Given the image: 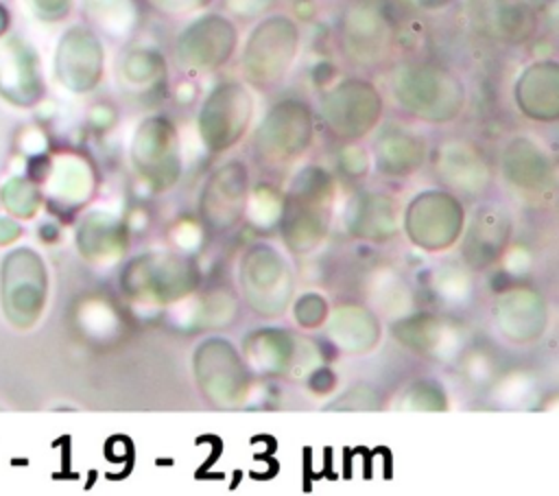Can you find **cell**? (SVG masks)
<instances>
[{"instance_id":"cell-9","label":"cell","mask_w":559,"mask_h":496,"mask_svg":"<svg viewBox=\"0 0 559 496\" xmlns=\"http://www.w3.org/2000/svg\"><path fill=\"white\" fill-rule=\"evenodd\" d=\"M205 192L221 194L218 197H203L201 212L205 221H212L216 227H229L245 210L242 201L247 194V173L238 162H231L207 181Z\"/></svg>"},{"instance_id":"cell-4","label":"cell","mask_w":559,"mask_h":496,"mask_svg":"<svg viewBox=\"0 0 559 496\" xmlns=\"http://www.w3.org/2000/svg\"><path fill=\"white\" fill-rule=\"evenodd\" d=\"M251 111L253 103L242 85L221 83L205 98L199 114V131L203 142L214 151L229 149L245 133Z\"/></svg>"},{"instance_id":"cell-5","label":"cell","mask_w":559,"mask_h":496,"mask_svg":"<svg viewBox=\"0 0 559 496\" xmlns=\"http://www.w3.org/2000/svg\"><path fill=\"white\" fill-rule=\"evenodd\" d=\"M312 114L299 101L277 103L255 133V151L266 162H288L310 144Z\"/></svg>"},{"instance_id":"cell-12","label":"cell","mask_w":559,"mask_h":496,"mask_svg":"<svg viewBox=\"0 0 559 496\" xmlns=\"http://www.w3.org/2000/svg\"><path fill=\"white\" fill-rule=\"evenodd\" d=\"M59 74L74 90H90L100 74V48L98 42L83 31L68 35L59 55Z\"/></svg>"},{"instance_id":"cell-2","label":"cell","mask_w":559,"mask_h":496,"mask_svg":"<svg viewBox=\"0 0 559 496\" xmlns=\"http://www.w3.org/2000/svg\"><path fill=\"white\" fill-rule=\"evenodd\" d=\"M299 46L297 26L284 15H271L255 26L245 52V76L260 90H269L290 70Z\"/></svg>"},{"instance_id":"cell-18","label":"cell","mask_w":559,"mask_h":496,"mask_svg":"<svg viewBox=\"0 0 559 496\" xmlns=\"http://www.w3.org/2000/svg\"><path fill=\"white\" fill-rule=\"evenodd\" d=\"M271 2H273V0H225V4H227L234 13L245 15V17L255 15V13H262Z\"/></svg>"},{"instance_id":"cell-11","label":"cell","mask_w":559,"mask_h":496,"mask_svg":"<svg viewBox=\"0 0 559 496\" xmlns=\"http://www.w3.org/2000/svg\"><path fill=\"white\" fill-rule=\"evenodd\" d=\"M386 22L369 4H354L343 20V42L347 55L358 61H373L386 50Z\"/></svg>"},{"instance_id":"cell-7","label":"cell","mask_w":559,"mask_h":496,"mask_svg":"<svg viewBox=\"0 0 559 496\" xmlns=\"http://www.w3.org/2000/svg\"><path fill=\"white\" fill-rule=\"evenodd\" d=\"M411 212L406 221H428V223H413L408 232L413 234L417 245L428 249H441L456 238L461 229V208L454 199L437 192H426L411 203Z\"/></svg>"},{"instance_id":"cell-3","label":"cell","mask_w":559,"mask_h":496,"mask_svg":"<svg viewBox=\"0 0 559 496\" xmlns=\"http://www.w3.org/2000/svg\"><path fill=\"white\" fill-rule=\"evenodd\" d=\"M382 111L380 94L367 81H343L325 94L321 116L328 129L345 140H354L373 129Z\"/></svg>"},{"instance_id":"cell-14","label":"cell","mask_w":559,"mask_h":496,"mask_svg":"<svg viewBox=\"0 0 559 496\" xmlns=\"http://www.w3.org/2000/svg\"><path fill=\"white\" fill-rule=\"evenodd\" d=\"M376 157L382 173L406 175L421 164L424 144L413 133L406 131H386L376 142Z\"/></svg>"},{"instance_id":"cell-19","label":"cell","mask_w":559,"mask_h":496,"mask_svg":"<svg viewBox=\"0 0 559 496\" xmlns=\"http://www.w3.org/2000/svg\"><path fill=\"white\" fill-rule=\"evenodd\" d=\"M424 9H439V7H445L448 2H452V0H417Z\"/></svg>"},{"instance_id":"cell-6","label":"cell","mask_w":559,"mask_h":496,"mask_svg":"<svg viewBox=\"0 0 559 496\" xmlns=\"http://www.w3.org/2000/svg\"><path fill=\"white\" fill-rule=\"evenodd\" d=\"M234 46V24L223 15H203L181 33L177 52L192 68H218L229 59Z\"/></svg>"},{"instance_id":"cell-10","label":"cell","mask_w":559,"mask_h":496,"mask_svg":"<svg viewBox=\"0 0 559 496\" xmlns=\"http://www.w3.org/2000/svg\"><path fill=\"white\" fill-rule=\"evenodd\" d=\"M515 98L520 109L533 120H555L559 114V70L544 61L531 66L518 81Z\"/></svg>"},{"instance_id":"cell-16","label":"cell","mask_w":559,"mask_h":496,"mask_svg":"<svg viewBox=\"0 0 559 496\" xmlns=\"http://www.w3.org/2000/svg\"><path fill=\"white\" fill-rule=\"evenodd\" d=\"M498 31L513 42L526 39L535 28V13L524 0H502L496 7Z\"/></svg>"},{"instance_id":"cell-15","label":"cell","mask_w":559,"mask_h":496,"mask_svg":"<svg viewBox=\"0 0 559 496\" xmlns=\"http://www.w3.org/2000/svg\"><path fill=\"white\" fill-rule=\"evenodd\" d=\"M439 166H441L443 177L450 184L465 181V186L474 184L485 170V166H483L480 157L474 153V149L463 142H452V144L443 146L441 155H439Z\"/></svg>"},{"instance_id":"cell-1","label":"cell","mask_w":559,"mask_h":496,"mask_svg":"<svg viewBox=\"0 0 559 496\" xmlns=\"http://www.w3.org/2000/svg\"><path fill=\"white\" fill-rule=\"evenodd\" d=\"M393 94L406 111L428 122L456 118L465 103V90L459 76L428 63L400 68L393 79Z\"/></svg>"},{"instance_id":"cell-17","label":"cell","mask_w":559,"mask_h":496,"mask_svg":"<svg viewBox=\"0 0 559 496\" xmlns=\"http://www.w3.org/2000/svg\"><path fill=\"white\" fill-rule=\"evenodd\" d=\"M212 0H153V4L164 13H188L205 7Z\"/></svg>"},{"instance_id":"cell-8","label":"cell","mask_w":559,"mask_h":496,"mask_svg":"<svg viewBox=\"0 0 559 496\" xmlns=\"http://www.w3.org/2000/svg\"><path fill=\"white\" fill-rule=\"evenodd\" d=\"M175 140V131L164 118H151L138 129L133 157L138 168H142L155 186H166L177 179L179 162L177 151L173 153Z\"/></svg>"},{"instance_id":"cell-13","label":"cell","mask_w":559,"mask_h":496,"mask_svg":"<svg viewBox=\"0 0 559 496\" xmlns=\"http://www.w3.org/2000/svg\"><path fill=\"white\" fill-rule=\"evenodd\" d=\"M504 173L518 184L526 188L544 186L550 175V164L544 151L526 138H518L504 151Z\"/></svg>"}]
</instances>
